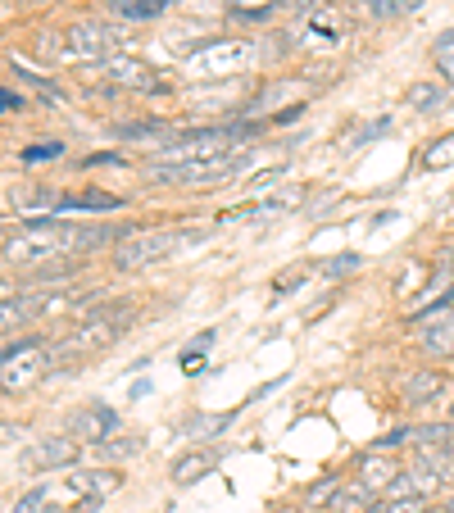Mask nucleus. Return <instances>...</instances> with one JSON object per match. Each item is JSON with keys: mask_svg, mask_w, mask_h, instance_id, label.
<instances>
[{"mask_svg": "<svg viewBox=\"0 0 454 513\" xmlns=\"http://www.w3.org/2000/svg\"><path fill=\"white\" fill-rule=\"evenodd\" d=\"M119 227L105 223H55V218H32L19 232L5 237V264H41V259L55 255H87V250H100L109 241H119Z\"/></svg>", "mask_w": 454, "mask_h": 513, "instance_id": "1", "label": "nucleus"}, {"mask_svg": "<svg viewBox=\"0 0 454 513\" xmlns=\"http://www.w3.org/2000/svg\"><path fill=\"white\" fill-rule=\"evenodd\" d=\"M132 309L123 305H100L91 309L87 318H82L78 327H73L69 336H64L60 346H50L55 350V359H82V355H96V350H105L109 341H119V332L128 327Z\"/></svg>", "mask_w": 454, "mask_h": 513, "instance_id": "2", "label": "nucleus"}, {"mask_svg": "<svg viewBox=\"0 0 454 513\" xmlns=\"http://www.w3.org/2000/svg\"><path fill=\"white\" fill-rule=\"evenodd\" d=\"M246 164V150H223V155L191 159V164H155V182L159 187H218V182L237 178Z\"/></svg>", "mask_w": 454, "mask_h": 513, "instance_id": "3", "label": "nucleus"}, {"mask_svg": "<svg viewBox=\"0 0 454 513\" xmlns=\"http://www.w3.org/2000/svg\"><path fill=\"white\" fill-rule=\"evenodd\" d=\"M205 237V232H196V227H159V232H132V237H123V246L114 250V264L119 268H146V264H159V259H173L178 250L196 246V241Z\"/></svg>", "mask_w": 454, "mask_h": 513, "instance_id": "4", "label": "nucleus"}, {"mask_svg": "<svg viewBox=\"0 0 454 513\" xmlns=\"http://www.w3.org/2000/svg\"><path fill=\"white\" fill-rule=\"evenodd\" d=\"M119 41H123V32L109 28V23H78L64 37H55V46H46V50L60 64H100L119 50Z\"/></svg>", "mask_w": 454, "mask_h": 513, "instance_id": "5", "label": "nucleus"}, {"mask_svg": "<svg viewBox=\"0 0 454 513\" xmlns=\"http://www.w3.org/2000/svg\"><path fill=\"white\" fill-rule=\"evenodd\" d=\"M250 60H255L250 41H209L205 50H196L187 60V73L200 82H223V78H237Z\"/></svg>", "mask_w": 454, "mask_h": 513, "instance_id": "6", "label": "nucleus"}, {"mask_svg": "<svg viewBox=\"0 0 454 513\" xmlns=\"http://www.w3.org/2000/svg\"><path fill=\"white\" fill-rule=\"evenodd\" d=\"M250 137V128H196V132H173L164 146L168 159L178 164H191V159H209L223 155V150H237V141Z\"/></svg>", "mask_w": 454, "mask_h": 513, "instance_id": "7", "label": "nucleus"}, {"mask_svg": "<svg viewBox=\"0 0 454 513\" xmlns=\"http://www.w3.org/2000/svg\"><path fill=\"white\" fill-rule=\"evenodd\" d=\"M46 368H55V350L37 346V341H23L19 350H5V391H23V386L41 382Z\"/></svg>", "mask_w": 454, "mask_h": 513, "instance_id": "8", "label": "nucleus"}, {"mask_svg": "<svg viewBox=\"0 0 454 513\" xmlns=\"http://www.w3.org/2000/svg\"><path fill=\"white\" fill-rule=\"evenodd\" d=\"M91 78L100 82H114V87H132V91H159V73L150 69L146 60H137V55H109V60L91 64Z\"/></svg>", "mask_w": 454, "mask_h": 513, "instance_id": "9", "label": "nucleus"}, {"mask_svg": "<svg viewBox=\"0 0 454 513\" xmlns=\"http://www.w3.org/2000/svg\"><path fill=\"white\" fill-rule=\"evenodd\" d=\"M418 346L427 350V355H450L454 350V309L450 305H436L432 314L418 318Z\"/></svg>", "mask_w": 454, "mask_h": 513, "instance_id": "10", "label": "nucleus"}, {"mask_svg": "<svg viewBox=\"0 0 454 513\" xmlns=\"http://www.w3.org/2000/svg\"><path fill=\"white\" fill-rule=\"evenodd\" d=\"M78 459V436H50V441H37V450H32V468H69Z\"/></svg>", "mask_w": 454, "mask_h": 513, "instance_id": "11", "label": "nucleus"}, {"mask_svg": "<svg viewBox=\"0 0 454 513\" xmlns=\"http://www.w3.org/2000/svg\"><path fill=\"white\" fill-rule=\"evenodd\" d=\"M441 391H445V377L432 373V368H418V373H409L405 382H400V400H405V405H432Z\"/></svg>", "mask_w": 454, "mask_h": 513, "instance_id": "12", "label": "nucleus"}, {"mask_svg": "<svg viewBox=\"0 0 454 513\" xmlns=\"http://www.w3.org/2000/svg\"><path fill=\"white\" fill-rule=\"evenodd\" d=\"M114 409L109 405H91V409H82V414H73V436L78 441H105L109 432H114Z\"/></svg>", "mask_w": 454, "mask_h": 513, "instance_id": "13", "label": "nucleus"}, {"mask_svg": "<svg viewBox=\"0 0 454 513\" xmlns=\"http://www.w3.org/2000/svg\"><path fill=\"white\" fill-rule=\"evenodd\" d=\"M73 491H82V500H105V495L119 491V473H114V468L82 473V477H73Z\"/></svg>", "mask_w": 454, "mask_h": 513, "instance_id": "14", "label": "nucleus"}, {"mask_svg": "<svg viewBox=\"0 0 454 513\" xmlns=\"http://www.w3.org/2000/svg\"><path fill=\"white\" fill-rule=\"evenodd\" d=\"M119 196H105V191H82V196H64L60 200V214H105V209H119Z\"/></svg>", "mask_w": 454, "mask_h": 513, "instance_id": "15", "label": "nucleus"}, {"mask_svg": "<svg viewBox=\"0 0 454 513\" xmlns=\"http://www.w3.org/2000/svg\"><path fill=\"white\" fill-rule=\"evenodd\" d=\"M359 482H364L368 486V491H395V482H400V473H395V464H391V459H377V454H373V459H364V477H359Z\"/></svg>", "mask_w": 454, "mask_h": 513, "instance_id": "16", "label": "nucleus"}, {"mask_svg": "<svg viewBox=\"0 0 454 513\" xmlns=\"http://www.w3.org/2000/svg\"><path fill=\"white\" fill-rule=\"evenodd\" d=\"M368 509H373V491H368L364 482L341 486L336 500H332V513H368Z\"/></svg>", "mask_w": 454, "mask_h": 513, "instance_id": "17", "label": "nucleus"}, {"mask_svg": "<svg viewBox=\"0 0 454 513\" xmlns=\"http://www.w3.org/2000/svg\"><path fill=\"white\" fill-rule=\"evenodd\" d=\"M300 205V191L291 187L287 196H273V200H264V205H250V209H237L232 218H241V223H250V218H277V214H287V209H296Z\"/></svg>", "mask_w": 454, "mask_h": 513, "instance_id": "18", "label": "nucleus"}, {"mask_svg": "<svg viewBox=\"0 0 454 513\" xmlns=\"http://www.w3.org/2000/svg\"><path fill=\"white\" fill-rule=\"evenodd\" d=\"M209 468H214V454H205V450H191L187 459H178V464H173V482H178V486H191V482H196V477H205Z\"/></svg>", "mask_w": 454, "mask_h": 513, "instance_id": "19", "label": "nucleus"}, {"mask_svg": "<svg viewBox=\"0 0 454 513\" xmlns=\"http://www.w3.org/2000/svg\"><path fill=\"white\" fill-rule=\"evenodd\" d=\"M168 5H173V0H123L114 14H119V19H128V23H141V19H159Z\"/></svg>", "mask_w": 454, "mask_h": 513, "instance_id": "20", "label": "nucleus"}, {"mask_svg": "<svg viewBox=\"0 0 454 513\" xmlns=\"http://www.w3.org/2000/svg\"><path fill=\"white\" fill-rule=\"evenodd\" d=\"M364 5L373 19H405V14H414L423 0H364Z\"/></svg>", "mask_w": 454, "mask_h": 513, "instance_id": "21", "label": "nucleus"}, {"mask_svg": "<svg viewBox=\"0 0 454 513\" xmlns=\"http://www.w3.org/2000/svg\"><path fill=\"white\" fill-rule=\"evenodd\" d=\"M336 491H341V477H323V482H318L314 491L305 495V509H309V513H314V509H332Z\"/></svg>", "mask_w": 454, "mask_h": 513, "instance_id": "22", "label": "nucleus"}, {"mask_svg": "<svg viewBox=\"0 0 454 513\" xmlns=\"http://www.w3.org/2000/svg\"><path fill=\"white\" fill-rule=\"evenodd\" d=\"M368 513H423V495H391L386 504H373Z\"/></svg>", "mask_w": 454, "mask_h": 513, "instance_id": "23", "label": "nucleus"}, {"mask_svg": "<svg viewBox=\"0 0 454 513\" xmlns=\"http://www.w3.org/2000/svg\"><path fill=\"white\" fill-rule=\"evenodd\" d=\"M445 164H454V137H441L432 150L423 155V168H445Z\"/></svg>", "mask_w": 454, "mask_h": 513, "instance_id": "24", "label": "nucleus"}, {"mask_svg": "<svg viewBox=\"0 0 454 513\" xmlns=\"http://www.w3.org/2000/svg\"><path fill=\"white\" fill-rule=\"evenodd\" d=\"M305 277H309V264L287 268V273H282V277H277V282H273V296H291V291H296L300 282H305Z\"/></svg>", "mask_w": 454, "mask_h": 513, "instance_id": "25", "label": "nucleus"}, {"mask_svg": "<svg viewBox=\"0 0 454 513\" xmlns=\"http://www.w3.org/2000/svg\"><path fill=\"white\" fill-rule=\"evenodd\" d=\"M64 146L60 141H41V146H28L23 150V164H41V159H60Z\"/></svg>", "mask_w": 454, "mask_h": 513, "instance_id": "26", "label": "nucleus"}, {"mask_svg": "<svg viewBox=\"0 0 454 513\" xmlns=\"http://www.w3.org/2000/svg\"><path fill=\"white\" fill-rule=\"evenodd\" d=\"M46 500H50V486H37V491L23 495V500L14 504L10 513H41V509H46Z\"/></svg>", "mask_w": 454, "mask_h": 513, "instance_id": "27", "label": "nucleus"}, {"mask_svg": "<svg viewBox=\"0 0 454 513\" xmlns=\"http://www.w3.org/2000/svg\"><path fill=\"white\" fill-rule=\"evenodd\" d=\"M436 100H441V87H427V82L409 91V105H418V109H432Z\"/></svg>", "mask_w": 454, "mask_h": 513, "instance_id": "28", "label": "nucleus"}, {"mask_svg": "<svg viewBox=\"0 0 454 513\" xmlns=\"http://www.w3.org/2000/svg\"><path fill=\"white\" fill-rule=\"evenodd\" d=\"M355 268H359V255H341L336 264H327V273L341 277V273H355Z\"/></svg>", "mask_w": 454, "mask_h": 513, "instance_id": "29", "label": "nucleus"}, {"mask_svg": "<svg viewBox=\"0 0 454 513\" xmlns=\"http://www.w3.org/2000/svg\"><path fill=\"white\" fill-rule=\"evenodd\" d=\"M277 178H282V168H273V173H259V178L250 182V191H268V187H273Z\"/></svg>", "mask_w": 454, "mask_h": 513, "instance_id": "30", "label": "nucleus"}, {"mask_svg": "<svg viewBox=\"0 0 454 513\" xmlns=\"http://www.w3.org/2000/svg\"><path fill=\"white\" fill-rule=\"evenodd\" d=\"M282 5H287V10H314L318 0H282Z\"/></svg>", "mask_w": 454, "mask_h": 513, "instance_id": "31", "label": "nucleus"}, {"mask_svg": "<svg viewBox=\"0 0 454 513\" xmlns=\"http://www.w3.org/2000/svg\"><path fill=\"white\" fill-rule=\"evenodd\" d=\"M441 73L454 82V55H441Z\"/></svg>", "mask_w": 454, "mask_h": 513, "instance_id": "32", "label": "nucleus"}, {"mask_svg": "<svg viewBox=\"0 0 454 513\" xmlns=\"http://www.w3.org/2000/svg\"><path fill=\"white\" fill-rule=\"evenodd\" d=\"M237 5H273V0H237Z\"/></svg>", "mask_w": 454, "mask_h": 513, "instance_id": "33", "label": "nucleus"}, {"mask_svg": "<svg viewBox=\"0 0 454 513\" xmlns=\"http://www.w3.org/2000/svg\"><path fill=\"white\" fill-rule=\"evenodd\" d=\"M445 268H450V273H454V250H450V255H445Z\"/></svg>", "mask_w": 454, "mask_h": 513, "instance_id": "34", "label": "nucleus"}, {"mask_svg": "<svg viewBox=\"0 0 454 513\" xmlns=\"http://www.w3.org/2000/svg\"><path fill=\"white\" fill-rule=\"evenodd\" d=\"M105 5H114V10H119V5H123V0H105Z\"/></svg>", "mask_w": 454, "mask_h": 513, "instance_id": "35", "label": "nucleus"}]
</instances>
